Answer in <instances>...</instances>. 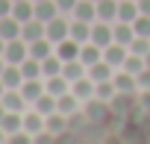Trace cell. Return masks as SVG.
I'll return each instance as SVG.
<instances>
[{
	"instance_id": "1",
	"label": "cell",
	"mask_w": 150,
	"mask_h": 144,
	"mask_svg": "<svg viewBox=\"0 0 150 144\" xmlns=\"http://www.w3.org/2000/svg\"><path fill=\"white\" fill-rule=\"evenodd\" d=\"M44 35H47L53 44H59V41L71 38V24H68L62 15H56L53 21H47V24H44Z\"/></svg>"
},
{
	"instance_id": "2",
	"label": "cell",
	"mask_w": 150,
	"mask_h": 144,
	"mask_svg": "<svg viewBox=\"0 0 150 144\" xmlns=\"http://www.w3.org/2000/svg\"><path fill=\"white\" fill-rule=\"evenodd\" d=\"M27 56H30V44H27L24 38H12V41H6L3 59H6L9 65H21V62H24Z\"/></svg>"
},
{
	"instance_id": "3",
	"label": "cell",
	"mask_w": 150,
	"mask_h": 144,
	"mask_svg": "<svg viewBox=\"0 0 150 144\" xmlns=\"http://www.w3.org/2000/svg\"><path fill=\"white\" fill-rule=\"evenodd\" d=\"M127 56H129V47H127V44H118V41H112L109 47H103V62H109L115 71H118V68H124Z\"/></svg>"
},
{
	"instance_id": "4",
	"label": "cell",
	"mask_w": 150,
	"mask_h": 144,
	"mask_svg": "<svg viewBox=\"0 0 150 144\" xmlns=\"http://www.w3.org/2000/svg\"><path fill=\"white\" fill-rule=\"evenodd\" d=\"M83 115L88 118V121H103L106 115H112V106L106 103V100H97V97H91L88 103H83Z\"/></svg>"
},
{
	"instance_id": "5",
	"label": "cell",
	"mask_w": 150,
	"mask_h": 144,
	"mask_svg": "<svg viewBox=\"0 0 150 144\" xmlns=\"http://www.w3.org/2000/svg\"><path fill=\"white\" fill-rule=\"evenodd\" d=\"M112 83H115L118 94H138V80H135L132 74H127L124 68H118V71H115V77H112Z\"/></svg>"
},
{
	"instance_id": "6",
	"label": "cell",
	"mask_w": 150,
	"mask_h": 144,
	"mask_svg": "<svg viewBox=\"0 0 150 144\" xmlns=\"http://www.w3.org/2000/svg\"><path fill=\"white\" fill-rule=\"evenodd\" d=\"M0 103H3L6 112H27V109H30V103L24 100L21 88H6V94L0 97Z\"/></svg>"
},
{
	"instance_id": "7",
	"label": "cell",
	"mask_w": 150,
	"mask_h": 144,
	"mask_svg": "<svg viewBox=\"0 0 150 144\" xmlns=\"http://www.w3.org/2000/svg\"><path fill=\"white\" fill-rule=\"evenodd\" d=\"M91 41L100 44V47H109V44L115 41V30H112V24H106V21H94V24H91Z\"/></svg>"
},
{
	"instance_id": "8",
	"label": "cell",
	"mask_w": 150,
	"mask_h": 144,
	"mask_svg": "<svg viewBox=\"0 0 150 144\" xmlns=\"http://www.w3.org/2000/svg\"><path fill=\"white\" fill-rule=\"evenodd\" d=\"M71 94L77 97L80 103H88V100L94 97V80H88V74H86L83 80H77V83H71Z\"/></svg>"
},
{
	"instance_id": "9",
	"label": "cell",
	"mask_w": 150,
	"mask_h": 144,
	"mask_svg": "<svg viewBox=\"0 0 150 144\" xmlns=\"http://www.w3.org/2000/svg\"><path fill=\"white\" fill-rule=\"evenodd\" d=\"M44 121H47V118L38 115V112L30 106V109L24 112V132H27V135H38V132H44Z\"/></svg>"
},
{
	"instance_id": "10",
	"label": "cell",
	"mask_w": 150,
	"mask_h": 144,
	"mask_svg": "<svg viewBox=\"0 0 150 144\" xmlns=\"http://www.w3.org/2000/svg\"><path fill=\"white\" fill-rule=\"evenodd\" d=\"M80 50H83V44H80V41H74V38H65V41L56 44V56H59L62 62H74V59H80Z\"/></svg>"
},
{
	"instance_id": "11",
	"label": "cell",
	"mask_w": 150,
	"mask_h": 144,
	"mask_svg": "<svg viewBox=\"0 0 150 144\" xmlns=\"http://www.w3.org/2000/svg\"><path fill=\"white\" fill-rule=\"evenodd\" d=\"M0 129L6 135H15V132H24V112H6L0 118Z\"/></svg>"
},
{
	"instance_id": "12",
	"label": "cell",
	"mask_w": 150,
	"mask_h": 144,
	"mask_svg": "<svg viewBox=\"0 0 150 144\" xmlns=\"http://www.w3.org/2000/svg\"><path fill=\"white\" fill-rule=\"evenodd\" d=\"M21 21L18 18H12V15H6V18H0V38L3 41H12V38H21Z\"/></svg>"
},
{
	"instance_id": "13",
	"label": "cell",
	"mask_w": 150,
	"mask_h": 144,
	"mask_svg": "<svg viewBox=\"0 0 150 144\" xmlns=\"http://www.w3.org/2000/svg\"><path fill=\"white\" fill-rule=\"evenodd\" d=\"M53 53H56V44H53L47 35L30 44V56H33V59H38V62H44V59H47V56H53Z\"/></svg>"
},
{
	"instance_id": "14",
	"label": "cell",
	"mask_w": 150,
	"mask_h": 144,
	"mask_svg": "<svg viewBox=\"0 0 150 144\" xmlns=\"http://www.w3.org/2000/svg\"><path fill=\"white\" fill-rule=\"evenodd\" d=\"M21 94H24V100L33 106V103L44 94V80H24V83H21Z\"/></svg>"
},
{
	"instance_id": "15",
	"label": "cell",
	"mask_w": 150,
	"mask_h": 144,
	"mask_svg": "<svg viewBox=\"0 0 150 144\" xmlns=\"http://www.w3.org/2000/svg\"><path fill=\"white\" fill-rule=\"evenodd\" d=\"M68 126H71V121H68V115H62V112H53V115H47V121H44V129H47L50 135H62V132H68Z\"/></svg>"
},
{
	"instance_id": "16",
	"label": "cell",
	"mask_w": 150,
	"mask_h": 144,
	"mask_svg": "<svg viewBox=\"0 0 150 144\" xmlns=\"http://www.w3.org/2000/svg\"><path fill=\"white\" fill-rule=\"evenodd\" d=\"M74 18L94 24V21H97V3H94V0H80V3L74 6Z\"/></svg>"
},
{
	"instance_id": "17",
	"label": "cell",
	"mask_w": 150,
	"mask_h": 144,
	"mask_svg": "<svg viewBox=\"0 0 150 144\" xmlns=\"http://www.w3.org/2000/svg\"><path fill=\"white\" fill-rule=\"evenodd\" d=\"M12 18H18L21 24L33 21L35 18V3H33V0H15V3H12Z\"/></svg>"
},
{
	"instance_id": "18",
	"label": "cell",
	"mask_w": 150,
	"mask_h": 144,
	"mask_svg": "<svg viewBox=\"0 0 150 144\" xmlns=\"http://www.w3.org/2000/svg\"><path fill=\"white\" fill-rule=\"evenodd\" d=\"M21 38H24L27 44H33V41H38V38H44V24H41L38 18H33V21H27V24L21 27Z\"/></svg>"
},
{
	"instance_id": "19",
	"label": "cell",
	"mask_w": 150,
	"mask_h": 144,
	"mask_svg": "<svg viewBox=\"0 0 150 144\" xmlns=\"http://www.w3.org/2000/svg\"><path fill=\"white\" fill-rule=\"evenodd\" d=\"M103 59V47L100 44H94V41H86L83 44V50H80V62L86 65V68H91L94 62H100Z\"/></svg>"
},
{
	"instance_id": "20",
	"label": "cell",
	"mask_w": 150,
	"mask_h": 144,
	"mask_svg": "<svg viewBox=\"0 0 150 144\" xmlns=\"http://www.w3.org/2000/svg\"><path fill=\"white\" fill-rule=\"evenodd\" d=\"M115 77V68L109 65V62H94L91 68H88V80H94V83H106V80H112Z\"/></svg>"
},
{
	"instance_id": "21",
	"label": "cell",
	"mask_w": 150,
	"mask_h": 144,
	"mask_svg": "<svg viewBox=\"0 0 150 144\" xmlns=\"http://www.w3.org/2000/svg\"><path fill=\"white\" fill-rule=\"evenodd\" d=\"M0 80H3L6 88H21V83H24L21 65H9V62H6V68H3V74H0Z\"/></svg>"
},
{
	"instance_id": "22",
	"label": "cell",
	"mask_w": 150,
	"mask_h": 144,
	"mask_svg": "<svg viewBox=\"0 0 150 144\" xmlns=\"http://www.w3.org/2000/svg\"><path fill=\"white\" fill-rule=\"evenodd\" d=\"M86 74H88V68H86L80 59H74V62H65V65H62V77H65L68 83H77V80H83Z\"/></svg>"
},
{
	"instance_id": "23",
	"label": "cell",
	"mask_w": 150,
	"mask_h": 144,
	"mask_svg": "<svg viewBox=\"0 0 150 144\" xmlns=\"http://www.w3.org/2000/svg\"><path fill=\"white\" fill-rule=\"evenodd\" d=\"M80 109H83V103L74 97L71 91H68V94H62V97H56V112H62V115H68V118H71V115H77Z\"/></svg>"
},
{
	"instance_id": "24",
	"label": "cell",
	"mask_w": 150,
	"mask_h": 144,
	"mask_svg": "<svg viewBox=\"0 0 150 144\" xmlns=\"http://www.w3.org/2000/svg\"><path fill=\"white\" fill-rule=\"evenodd\" d=\"M44 91L53 94V97H62V94L71 91V83H68L62 74H59V77H47V80H44Z\"/></svg>"
},
{
	"instance_id": "25",
	"label": "cell",
	"mask_w": 150,
	"mask_h": 144,
	"mask_svg": "<svg viewBox=\"0 0 150 144\" xmlns=\"http://www.w3.org/2000/svg\"><path fill=\"white\" fill-rule=\"evenodd\" d=\"M97 21H118V0H97Z\"/></svg>"
},
{
	"instance_id": "26",
	"label": "cell",
	"mask_w": 150,
	"mask_h": 144,
	"mask_svg": "<svg viewBox=\"0 0 150 144\" xmlns=\"http://www.w3.org/2000/svg\"><path fill=\"white\" fill-rule=\"evenodd\" d=\"M56 15H59V6H56V0H38V3H35V18H38L41 24L53 21Z\"/></svg>"
},
{
	"instance_id": "27",
	"label": "cell",
	"mask_w": 150,
	"mask_h": 144,
	"mask_svg": "<svg viewBox=\"0 0 150 144\" xmlns=\"http://www.w3.org/2000/svg\"><path fill=\"white\" fill-rule=\"evenodd\" d=\"M71 38H74V41H80V44L91 41V24H88V21H77V18H74V21H71Z\"/></svg>"
},
{
	"instance_id": "28",
	"label": "cell",
	"mask_w": 150,
	"mask_h": 144,
	"mask_svg": "<svg viewBox=\"0 0 150 144\" xmlns=\"http://www.w3.org/2000/svg\"><path fill=\"white\" fill-rule=\"evenodd\" d=\"M138 15H141V12H138V0H124V3H118V21L132 24Z\"/></svg>"
},
{
	"instance_id": "29",
	"label": "cell",
	"mask_w": 150,
	"mask_h": 144,
	"mask_svg": "<svg viewBox=\"0 0 150 144\" xmlns=\"http://www.w3.org/2000/svg\"><path fill=\"white\" fill-rule=\"evenodd\" d=\"M109 106H112V112H132L138 106V97L135 94H115Z\"/></svg>"
},
{
	"instance_id": "30",
	"label": "cell",
	"mask_w": 150,
	"mask_h": 144,
	"mask_svg": "<svg viewBox=\"0 0 150 144\" xmlns=\"http://www.w3.org/2000/svg\"><path fill=\"white\" fill-rule=\"evenodd\" d=\"M21 74H24V80H44V74H41V62L33 59V56H27V59L21 62Z\"/></svg>"
},
{
	"instance_id": "31",
	"label": "cell",
	"mask_w": 150,
	"mask_h": 144,
	"mask_svg": "<svg viewBox=\"0 0 150 144\" xmlns=\"http://www.w3.org/2000/svg\"><path fill=\"white\" fill-rule=\"evenodd\" d=\"M112 30H115V41H118V44H127V47H129V41L135 38V30H132V24L115 21V27H112Z\"/></svg>"
},
{
	"instance_id": "32",
	"label": "cell",
	"mask_w": 150,
	"mask_h": 144,
	"mask_svg": "<svg viewBox=\"0 0 150 144\" xmlns=\"http://www.w3.org/2000/svg\"><path fill=\"white\" fill-rule=\"evenodd\" d=\"M33 109H35L38 115H44V118H47V115H53V112H56V97L44 91V94H41V97L33 103Z\"/></svg>"
},
{
	"instance_id": "33",
	"label": "cell",
	"mask_w": 150,
	"mask_h": 144,
	"mask_svg": "<svg viewBox=\"0 0 150 144\" xmlns=\"http://www.w3.org/2000/svg\"><path fill=\"white\" fill-rule=\"evenodd\" d=\"M62 65H65V62H62L56 53L47 56V59L41 62V74H44V80H47V77H59V74H62Z\"/></svg>"
},
{
	"instance_id": "34",
	"label": "cell",
	"mask_w": 150,
	"mask_h": 144,
	"mask_svg": "<svg viewBox=\"0 0 150 144\" xmlns=\"http://www.w3.org/2000/svg\"><path fill=\"white\" fill-rule=\"evenodd\" d=\"M118 94V88H115V83L112 80H106V83H94V97L97 100H106V103H112V97Z\"/></svg>"
},
{
	"instance_id": "35",
	"label": "cell",
	"mask_w": 150,
	"mask_h": 144,
	"mask_svg": "<svg viewBox=\"0 0 150 144\" xmlns=\"http://www.w3.org/2000/svg\"><path fill=\"white\" fill-rule=\"evenodd\" d=\"M144 68H147L144 56H135V53H129V56H127V62H124V71H127V74H132V77H138Z\"/></svg>"
},
{
	"instance_id": "36",
	"label": "cell",
	"mask_w": 150,
	"mask_h": 144,
	"mask_svg": "<svg viewBox=\"0 0 150 144\" xmlns=\"http://www.w3.org/2000/svg\"><path fill=\"white\" fill-rule=\"evenodd\" d=\"M129 53H135V56H147V53H150V38L135 35V38L129 41Z\"/></svg>"
},
{
	"instance_id": "37",
	"label": "cell",
	"mask_w": 150,
	"mask_h": 144,
	"mask_svg": "<svg viewBox=\"0 0 150 144\" xmlns=\"http://www.w3.org/2000/svg\"><path fill=\"white\" fill-rule=\"evenodd\" d=\"M132 30H135V35L150 38V15H138V18L132 21Z\"/></svg>"
},
{
	"instance_id": "38",
	"label": "cell",
	"mask_w": 150,
	"mask_h": 144,
	"mask_svg": "<svg viewBox=\"0 0 150 144\" xmlns=\"http://www.w3.org/2000/svg\"><path fill=\"white\" fill-rule=\"evenodd\" d=\"M135 80H138V91H150V68H144Z\"/></svg>"
},
{
	"instance_id": "39",
	"label": "cell",
	"mask_w": 150,
	"mask_h": 144,
	"mask_svg": "<svg viewBox=\"0 0 150 144\" xmlns=\"http://www.w3.org/2000/svg\"><path fill=\"white\" fill-rule=\"evenodd\" d=\"M6 144H33V135H27V132H15V135L6 138Z\"/></svg>"
},
{
	"instance_id": "40",
	"label": "cell",
	"mask_w": 150,
	"mask_h": 144,
	"mask_svg": "<svg viewBox=\"0 0 150 144\" xmlns=\"http://www.w3.org/2000/svg\"><path fill=\"white\" fill-rule=\"evenodd\" d=\"M80 0H56V6H59V12H74V6H77Z\"/></svg>"
},
{
	"instance_id": "41",
	"label": "cell",
	"mask_w": 150,
	"mask_h": 144,
	"mask_svg": "<svg viewBox=\"0 0 150 144\" xmlns=\"http://www.w3.org/2000/svg\"><path fill=\"white\" fill-rule=\"evenodd\" d=\"M12 3H15V0H0V18L12 15Z\"/></svg>"
},
{
	"instance_id": "42",
	"label": "cell",
	"mask_w": 150,
	"mask_h": 144,
	"mask_svg": "<svg viewBox=\"0 0 150 144\" xmlns=\"http://www.w3.org/2000/svg\"><path fill=\"white\" fill-rule=\"evenodd\" d=\"M138 12L141 15H150V0H138Z\"/></svg>"
},
{
	"instance_id": "43",
	"label": "cell",
	"mask_w": 150,
	"mask_h": 144,
	"mask_svg": "<svg viewBox=\"0 0 150 144\" xmlns=\"http://www.w3.org/2000/svg\"><path fill=\"white\" fill-rule=\"evenodd\" d=\"M6 138H9V135H6L3 129H0V144H6Z\"/></svg>"
},
{
	"instance_id": "44",
	"label": "cell",
	"mask_w": 150,
	"mask_h": 144,
	"mask_svg": "<svg viewBox=\"0 0 150 144\" xmlns=\"http://www.w3.org/2000/svg\"><path fill=\"white\" fill-rule=\"evenodd\" d=\"M3 68H6V59H3V56H0V74H3Z\"/></svg>"
},
{
	"instance_id": "45",
	"label": "cell",
	"mask_w": 150,
	"mask_h": 144,
	"mask_svg": "<svg viewBox=\"0 0 150 144\" xmlns=\"http://www.w3.org/2000/svg\"><path fill=\"white\" fill-rule=\"evenodd\" d=\"M6 94V85H3V80H0V97H3Z\"/></svg>"
},
{
	"instance_id": "46",
	"label": "cell",
	"mask_w": 150,
	"mask_h": 144,
	"mask_svg": "<svg viewBox=\"0 0 150 144\" xmlns=\"http://www.w3.org/2000/svg\"><path fill=\"white\" fill-rule=\"evenodd\" d=\"M3 50H6V41H3V38H0V56H3Z\"/></svg>"
},
{
	"instance_id": "47",
	"label": "cell",
	"mask_w": 150,
	"mask_h": 144,
	"mask_svg": "<svg viewBox=\"0 0 150 144\" xmlns=\"http://www.w3.org/2000/svg\"><path fill=\"white\" fill-rule=\"evenodd\" d=\"M3 115H6V109H3V103H0V118H3Z\"/></svg>"
},
{
	"instance_id": "48",
	"label": "cell",
	"mask_w": 150,
	"mask_h": 144,
	"mask_svg": "<svg viewBox=\"0 0 150 144\" xmlns=\"http://www.w3.org/2000/svg\"><path fill=\"white\" fill-rule=\"evenodd\" d=\"M144 62H147V68H150V53H147V56H144Z\"/></svg>"
},
{
	"instance_id": "49",
	"label": "cell",
	"mask_w": 150,
	"mask_h": 144,
	"mask_svg": "<svg viewBox=\"0 0 150 144\" xmlns=\"http://www.w3.org/2000/svg\"><path fill=\"white\" fill-rule=\"evenodd\" d=\"M33 3H38V0H33Z\"/></svg>"
},
{
	"instance_id": "50",
	"label": "cell",
	"mask_w": 150,
	"mask_h": 144,
	"mask_svg": "<svg viewBox=\"0 0 150 144\" xmlns=\"http://www.w3.org/2000/svg\"><path fill=\"white\" fill-rule=\"evenodd\" d=\"M94 3H97V0H94Z\"/></svg>"
}]
</instances>
